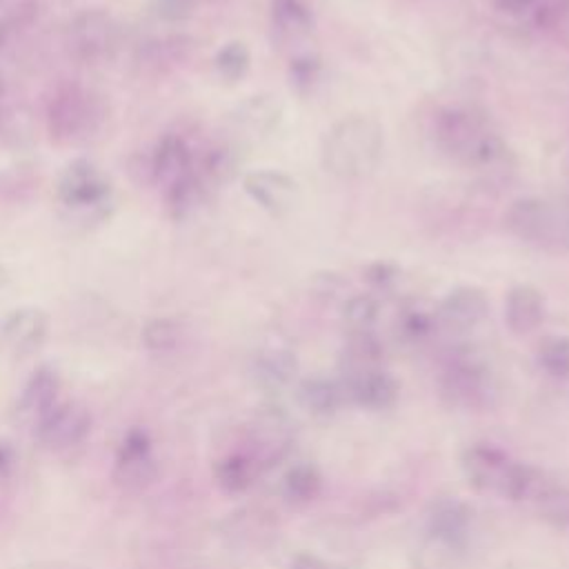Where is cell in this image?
I'll return each mask as SVG.
<instances>
[{
	"mask_svg": "<svg viewBox=\"0 0 569 569\" xmlns=\"http://www.w3.org/2000/svg\"><path fill=\"white\" fill-rule=\"evenodd\" d=\"M436 144L451 160L473 169H496L505 162L507 147L485 116L467 107H449L436 116Z\"/></svg>",
	"mask_w": 569,
	"mask_h": 569,
	"instance_id": "1",
	"label": "cell"
},
{
	"mask_svg": "<svg viewBox=\"0 0 569 569\" xmlns=\"http://www.w3.org/2000/svg\"><path fill=\"white\" fill-rule=\"evenodd\" d=\"M385 136L378 120L351 113L340 118L322 138V167L327 173L356 180L369 176L382 158Z\"/></svg>",
	"mask_w": 569,
	"mask_h": 569,
	"instance_id": "2",
	"label": "cell"
},
{
	"mask_svg": "<svg viewBox=\"0 0 569 569\" xmlns=\"http://www.w3.org/2000/svg\"><path fill=\"white\" fill-rule=\"evenodd\" d=\"M460 467L469 485L480 493H496L500 498L522 502L531 500L540 485V469L513 460L500 447L476 442L460 456Z\"/></svg>",
	"mask_w": 569,
	"mask_h": 569,
	"instance_id": "3",
	"label": "cell"
},
{
	"mask_svg": "<svg viewBox=\"0 0 569 569\" xmlns=\"http://www.w3.org/2000/svg\"><path fill=\"white\" fill-rule=\"evenodd\" d=\"M438 387L442 398L458 409H487L496 396V380L487 362L469 349H456L442 362Z\"/></svg>",
	"mask_w": 569,
	"mask_h": 569,
	"instance_id": "4",
	"label": "cell"
},
{
	"mask_svg": "<svg viewBox=\"0 0 569 569\" xmlns=\"http://www.w3.org/2000/svg\"><path fill=\"white\" fill-rule=\"evenodd\" d=\"M104 109L100 100L80 84L60 87L47 109V127L58 144H76L87 140L102 122Z\"/></svg>",
	"mask_w": 569,
	"mask_h": 569,
	"instance_id": "5",
	"label": "cell"
},
{
	"mask_svg": "<svg viewBox=\"0 0 569 569\" xmlns=\"http://www.w3.org/2000/svg\"><path fill=\"white\" fill-rule=\"evenodd\" d=\"M293 445V425L289 413L276 405L269 402L260 407L249 425L247 436V453L256 462L258 471H267L276 467L280 460L287 458Z\"/></svg>",
	"mask_w": 569,
	"mask_h": 569,
	"instance_id": "6",
	"label": "cell"
},
{
	"mask_svg": "<svg viewBox=\"0 0 569 569\" xmlns=\"http://www.w3.org/2000/svg\"><path fill=\"white\" fill-rule=\"evenodd\" d=\"M58 196L76 213L89 211L98 222L107 216L109 182L91 160L78 158L64 167L58 180Z\"/></svg>",
	"mask_w": 569,
	"mask_h": 569,
	"instance_id": "7",
	"label": "cell"
},
{
	"mask_svg": "<svg viewBox=\"0 0 569 569\" xmlns=\"http://www.w3.org/2000/svg\"><path fill=\"white\" fill-rule=\"evenodd\" d=\"M67 42L73 56L82 62H104L113 56L118 27L107 11L84 9L69 20Z\"/></svg>",
	"mask_w": 569,
	"mask_h": 569,
	"instance_id": "8",
	"label": "cell"
},
{
	"mask_svg": "<svg viewBox=\"0 0 569 569\" xmlns=\"http://www.w3.org/2000/svg\"><path fill=\"white\" fill-rule=\"evenodd\" d=\"M427 540L460 553L471 536L473 509L458 496H438L425 511Z\"/></svg>",
	"mask_w": 569,
	"mask_h": 569,
	"instance_id": "9",
	"label": "cell"
},
{
	"mask_svg": "<svg viewBox=\"0 0 569 569\" xmlns=\"http://www.w3.org/2000/svg\"><path fill=\"white\" fill-rule=\"evenodd\" d=\"M91 429L89 411L78 402H58L36 422V436L49 451H67L80 445Z\"/></svg>",
	"mask_w": 569,
	"mask_h": 569,
	"instance_id": "10",
	"label": "cell"
},
{
	"mask_svg": "<svg viewBox=\"0 0 569 569\" xmlns=\"http://www.w3.org/2000/svg\"><path fill=\"white\" fill-rule=\"evenodd\" d=\"M113 478L127 491H140L156 478V458L147 431H127L116 453Z\"/></svg>",
	"mask_w": 569,
	"mask_h": 569,
	"instance_id": "11",
	"label": "cell"
},
{
	"mask_svg": "<svg viewBox=\"0 0 569 569\" xmlns=\"http://www.w3.org/2000/svg\"><path fill=\"white\" fill-rule=\"evenodd\" d=\"M558 213L553 207L542 198H518L505 211V227L511 236L522 242L542 244L553 238L558 229Z\"/></svg>",
	"mask_w": 569,
	"mask_h": 569,
	"instance_id": "12",
	"label": "cell"
},
{
	"mask_svg": "<svg viewBox=\"0 0 569 569\" xmlns=\"http://www.w3.org/2000/svg\"><path fill=\"white\" fill-rule=\"evenodd\" d=\"M242 187H244L247 196L260 209L269 211L271 216L289 213L300 200L298 182L291 176H287L284 171H278V169L249 171L242 178Z\"/></svg>",
	"mask_w": 569,
	"mask_h": 569,
	"instance_id": "13",
	"label": "cell"
},
{
	"mask_svg": "<svg viewBox=\"0 0 569 569\" xmlns=\"http://www.w3.org/2000/svg\"><path fill=\"white\" fill-rule=\"evenodd\" d=\"M489 311V300L482 289L465 284L451 289L436 309V325L453 333L476 329Z\"/></svg>",
	"mask_w": 569,
	"mask_h": 569,
	"instance_id": "14",
	"label": "cell"
},
{
	"mask_svg": "<svg viewBox=\"0 0 569 569\" xmlns=\"http://www.w3.org/2000/svg\"><path fill=\"white\" fill-rule=\"evenodd\" d=\"M47 325V316L38 307L13 309L0 322V342L11 356L24 358L44 342Z\"/></svg>",
	"mask_w": 569,
	"mask_h": 569,
	"instance_id": "15",
	"label": "cell"
},
{
	"mask_svg": "<svg viewBox=\"0 0 569 569\" xmlns=\"http://www.w3.org/2000/svg\"><path fill=\"white\" fill-rule=\"evenodd\" d=\"M271 27L278 44L284 51H291L293 58L300 53H309V49H305V44H309L313 36V13L309 7L296 0H273Z\"/></svg>",
	"mask_w": 569,
	"mask_h": 569,
	"instance_id": "16",
	"label": "cell"
},
{
	"mask_svg": "<svg viewBox=\"0 0 569 569\" xmlns=\"http://www.w3.org/2000/svg\"><path fill=\"white\" fill-rule=\"evenodd\" d=\"M253 380L267 391H280L293 382L298 371V358L293 349L282 340L264 342L253 356Z\"/></svg>",
	"mask_w": 569,
	"mask_h": 569,
	"instance_id": "17",
	"label": "cell"
},
{
	"mask_svg": "<svg viewBox=\"0 0 569 569\" xmlns=\"http://www.w3.org/2000/svg\"><path fill=\"white\" fill-rule=\"evenodd\" d=\"M345 387V393H347V402L351 405H358L362 409H369V411H382V409H389L396 405L398 400V382L396 378L378 367V369H371L367 373H360V376H353V378H338Z\"/></svg>",
	"mask_w": 569,
	"mask_h": 569,
	"instance_id": "18",
	"label": "cell"
},
{
	"mask_svg": "<svg viewBox=\"0 0 569 569\" xmlns=\"http://www.w3.org/2000/svg\"><path fill=\"white\" fill-rule=\"evenodd\" d=\"M149 171L151 180L162 184L164 191L187 178L191 171V153L189 147L180 136L167 133L164 138L158 140L149 156Z\"/></svg>",
	"mask_w": 569,
	"mask_h": 569,
	"instance_id": "19",
	"label": "cell"
},
{
	"mask_svg": "<svg viewBox=\"0 0 569 569\" xmlns=\"http://www.w3.org/2000/svg\"><path fill=\"white\" fill-rule=\"evenodd\" d=\"M545 320V296L533 284H516L505 300V322L511 333L527 336Z\"/></svg>",
	"mask_w": 569,
	"mask_h": 569,
	"instance_id": "20",
	"label": "cell"
},
{
	"mask_svg": "<svg viewBox=\"0 0 569 569\" xmlns=\"http://www.w3.org/2000/svg\"><path fill=\"white\" fill-rule=\"evenodd\" d=\"M296 396L300 407L313 418H331L347 402L342 382L327 376H309L300 380Z\"/></svg>",
	"mask_w": 569,
	"mask_h": 569,
	"instance_id": "21",
	"label": "cell"
},
{
	"mask_svg": "<svg viewBox=\"0 0 569 569\" xmlns=\"http://www.w3.org/2000/svg\"><path fill=\"white\" fill-rule=\"evenodd\" d=\"M58 396H60V376L56 373V369L38 367L22 387L20 413L38 422L60 402Z\"/></svg>",
	"mask_w": 569,
	"mask_h": 569,
	"instance_id": "22",
	"label": "cell"
},
{
	"mask_svg": "<svg viewBox=\"0 0 569 569\" xmlns=\"http://www.w3.org/2000/svg\"><path fill=\"white\" fill-rule=\"evenodd\" d=\"M282 118V107L273 96L260 93L251 96L236 109V122L238 127L251 136V138H264L269 136Z\"/></svg>",
	"mask_w": 569,
	"mask_h": 569,
	"instance_id": "23",
	"label": "cell"
},
{
	"mask_svg": "<svg viewBox=\"0 0 569 569\" xmlns=\"http://www.w3.org/2000/svg\"><path fill=\"white\" fill-rule=\"evenodd\" d=\"M382 367V345L371 333H349L340 353V378H353Z\"/></svg>",
	"mask_w": 569,
	"mask_h": 569,
	"instance_id": "24",
	"label": "cell"
},
{
	"mask_svg": "<svg viewBox=\"0 0 569 569\" xmlns=\"http://www.w3.org/2000/svg\"><path fill=\"white\" fill-rule=\"evenodd\" d=\"M213 476L222 491L242 493L253 485L260 471L247 451H233L216 462Z\"/></svg>",
	"mask_w": 569,
	"mask_h": 569,
	"instance_id": "25",
	"label": "cell"
},
{
	"mask_svg": "<svg viewBox=\"0 0 569 569\" xmlns=\"http://www.w3.org/2000/svg\"><path fill=\"white\" fill-rule=\"evenodd\" d=\"M322 491V473L313 462H296L282 476V493L293 505H307Z\"/></svg>",
	"mask_w": 569,
	"mask_h": 569,
	"instance_id": "26",
	"label": "cell"
},
{
	"mask_svg": "<svg viewBox=\"0 0 569 569\" xmlns=\"http://www.w3.org/2000/svg\"><path fill=\"white\" fill-rule=\"evenodd\" d=\"M536 365L553 380H569V336H547L536 347Z\"/></svg>",
	"mask_w": 569,
	"mask_h": 569,
	"instance_id": "27",
	"label": "cell"
},
{
	"mask_svg": "<svg viewBox=\"0 0 569 569\" xmlns=\"http://www.w3.org/2000/svg\"><path fill=\"white\" fill-rule=\"evenodd\" d=\"M538 516L553 527H569V485L549 480L533 500Z\"/></svg>",
	"mask_w": 569,
	"mask_h": 569,
	"instance_id": "28",
	"label": "cell"
},
{
	"mask_svg": "<svg viewBox=\"0 0 569 569\" xmlns=\"http://www.w3.org/2000/svg\"><path fill=\"white\" fill-rule=\"evenodd\" d=\"M378 302L369 293H358L345 300L340 318L347 333H371L378 320Z\"/></svg>",
	"mask_w": 569,
	"mask_h": 569,
	"instance_id": "29",
	"label": "cell"
},
{
	"mask_svg": "<svg viewBox=\"0 0 569 569\" xmlns=\"http://www.w3.org/2000/svg\"><path fill=\"white\" fill-rule=\"evenodd\" d=\"M436 327V313L425 311L418 305H407L400 309L398 320H396V333L402 342L416 345L429 338V333Z\"/></svg>",
	"mask_w": 569,
	"mask_h": 569,
	"instance_id": "30",
	"label": "cell"
},
{
	"mask_svg": "<svg viewBox=\"0 0 569 569\" xmlns=\"http://www.w3.org/2000/svg\"><path fill=\"white\" fill-rule=\"evenodd\" d=\"M249 62H251V56H249L247 44L240 42V40H233V42H227V44L216 53L213 67H216V73H218L224 82L236 84V82H240V80L247 76Z\"/></svg>",
	"mask_w": 569,
	"mask_h": 569,
	"instance_id": "31",
	"label": "cell"
},
{
	"mask_svg": "<svg viewBox=\"0 0 569 569\" xmlns=\"http://www.w3.org/2000/svg\"><path fill=\"white\" fill-rule=\"evenodd\" d=\"M322 76V64L320 58L316 53H300L296 58H291L289 64V84L298 96H309L316 84L320 82Z\"/></svg>",
	"mask_w": 569,
	"mask_h": 569,
	"instance_id": "32",
	"label": "cell"
},
{
	"mask_svg": "<svg viewBox=\"0 0 569 569\" xmlns=\"http://www.w3.org/2000/svg\"><path fill=\"white\" fill-rule=\"evenodd\" d=\"M202 178L196 176V173H189L187 178H182L180 182H176L173 187H169L164 193H167V202L171 207V213L176 218H182L187 216L202 198Z\"/></svg>",
	"mask_w": 569,
	"mask_h": 569,
	"instance_id": "33",
	"label": "cell"
},
{
	"mask_svg": "<svg viewBox=\"0 0 569 569\" xmlns=\"http://www.w3.org/2000/svg\"><path fill=\"white\" fill-rule=\"evenodd\" d=\"M180 340V325L171 318H153L142 327V342L151 351H169Z\"/></svg>",
	"mask_w": 569,
	"mask_h": 569,
	"instance_id": "34",
	"label": "cell"
},
{
	"mask_svg": "<svg viewBox=\"0 0 569 569\" xmlns=\"http://www.w3.org/2000/svg\"><path fill=\"white\" fill-rule=\"evenodd\" d=\"M531 18L545 31H560L569 24V0H533Z\"/></svg>",
	"mask_w": 569,
	"mask_h": 569,
	"instance_id": "35",
	"label": "cell"
},
{
	"mask_svg": "<svg viewBox=\"0 0 569 569\" xmlns=\"http://www.w3.org/2000/svg\"><path fill=\"white\" fill-rule=\"evenodd\" d=\"M38 11V0H0V22L11 31L29 24Z\"/></svg>",
	"mask_w": 569,
	"mask_h": 569,
	"instance_id": "36",
	"label": "cell"
},
{
	"mask_svg": "<svg viewBox=\"0 0 569 569\" xmlns=\"http://www.w3.org/2000/svg\"><path fill=\"white\" fill-rule=\"evenodd\" d=\"M233 156L229 149H211L202 162V176L211 182H222L233 173Z\"/></svg>",
	"mask_w": 569,
	"mask_h": 569,
	"instance_id": "37",
	"label": "cell"
},
{
	"mask_svg": "<svg viewBox=\"0 0 569 569\" xmlns=\"http://www.w3.org/2000/svg\"><path fill=\"white\" fill-rule=\"evenodd\" d=\"M158 13L167 20H184L191 16L196 0H153Z\"/></svg>",
	"mask_w": 569,
	"mask_h": 569,
	"instance_id": "38",
	"label": "cell"
},
{
	"mask_svg": "<svg viewBox=\"0 0 569 569\" xmlns=\"http://www.w3.org/2000/svg\"><path fill=\"white\" fill-rule=\"evenodd\" d=\"M367 280L373 284V287H382L387 289L393 280H396V267L387 264V262H376L367 269Z\"/></svg>",
	"mask_w": 569,
	"mask_h": 569,
	"instance_id": "39",
	"label": "cell"
},
{
	"mask_svg": "<svg viewBox=\"0 0 569 569\" xmlns=\"http://www.w3.org/2000/svg\"><path fill=\"white\" fill-rule=\"evenodd\" d=\"M491 2L500 13H507V16H527L533 9V0H491Z\"/></svg>",
	"mask_w": 569,
	"mask_h": 569,
	"instance_id": "40",
	"label": "cell"
},
{
	"mask_svg": "<svg viewBox=\"0 0 569 569\" xmlns=\"http://www.w3.org/2000/svg\"><path fill=\"white\" fill-rule=\"evenodd\" d=\"M289 569H331L322 558L313 556V553H298L293 560H291V567Z\"/></svg>",
	"mask_w": 569,
	"mask_h": 569,
	"instance_id": "41",
	"label": "cell"
},
{
	"mask_svg": "<svg viewBox=\"0 0 569 569\" xmlns=\"http://www.w3.org/2000/svg\"><path fill=\"white\" fill-rule=\"evenodd\" d=\"M13 467H16V453H13V449H11L7 442L0 440V478L9 476V473L13 471Z\"/></svg>",
	"mask_w": 569,
	"mask_h": 569,
	"instance_id": "42",
	"label": "cell"
},
{
	"mask_svg": "<svg viewBox=\"0 0 569 569\" xmlns=\"http://www.w3.org/2000/svg\"><path fill=\"white\" fill-rule=\"evenodd\" d=\"M7 38H9V29L0 22V49L4 47V42H7Z\"/></svg>",
	"mask_w": 569,
	"mask_h": 569,
	"instance_id": "43",
	"label": "cell"
},
{
	"mask_svg": "<svg viewBox=\"0 0 569 569\" xmlns=\"http://www.w3.org/2000/svg\"><path fill=\"white\" fill-rule=\"evenodd\" d=\"M2 102H4V80L0 78V109H2Z\"/></svg>",
	"mask_w": 569,
	"mask_h": 569,
	"instance_id": "44",
	"label": "cell"
},
{
	"mask_svg": "<svg viewBox=\"0 0 569 569\" xmlns=\"http://www.w3.org/2000/svg\"><path fill=\"white\" fill-rule=\"evenodd\" d=\"M296 2H300V4H305V7H309V9H311L316 0H296Z\"/></svg>",
	"mask_w": 569,
	"mask_h": 569,
	"instance_id": "45",
	"label": "cell"
}]
</instances>
